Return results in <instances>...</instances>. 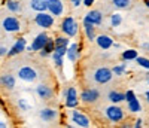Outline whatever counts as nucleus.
Returning a JSON list of instances; mask_svg holds the SVG:
<instances>
[{"instance_id": "obj_33", "label": "nucleus", "mask_w": 149, "mask_h": 128, "mask_svg": "<svg viewBox=\"0 0 149 128\" xmlns=\"http://www.w3.org/2000/svg\"><path fill=\"white\" fill-rule=\"evenodd\" d=\"M67 48H69V46H61V45H55V49H54V52H55V54H58V55H63V57H66V54H67Z\"/></svg>"}, {"instance_id": "obj_13", "label": "nucleus", "mask_w": 149, "mask_h": 128, "mask_svg": "<svg viewBox=\"0 0 149 128\" xmlns=\"http://www.w3.org/2000/svg\"><path fill=\"white\" fill-rule=\"evenodd\" d=\"M48 12L51 15H54L55 18L61 17L64 14V3H63V0H48Z\"/></svg>"}, {"instance_id": "obj_15", "label": "nucleus", "mask_w": 149, "mask_h": 128, "mask_svg": "<svg viewBox=\"0 0 149 128\" xmlns=\"http://www.w3.org/2000/svg\"><path fill=\"white\" fill-rule=\"evenodd\" d=\"M39 118L43 122H54L58 118V110L57 109H52V107H43L39 112Z\"/></svg>"}, {"instance_id": "obj_24", "label": "nucleus", "mask_w": 149, "mask_h": 128, "mask_svg": "<svg viewBox=\"0 0 149 128\" xmlns=\"http://www.w3.org/2000/svg\"><path fill=\"white\" fill-rule=\"evenodd\" d=\"M127 109H128L130 113H139V112H142V103H140V100L137 97L128 100L127 101Z\"/></svg>"}, {"instance_id": "obj_34", "label": "nucleus", "mask_w": 149, "mask_h": 128, "mask_svg": "<svg viewBox=\"0 0 149 128\" xmlns=\"http://www.w3.org/2000/svg\"><path fill=\"white\" fill-rule=\"evenodd\" d=\"M134 97H136V94H134L133 89H127V91H125V101H128V100H131Z\"/></svg>"}, {"instance_id": "obj_21", "label": "nucleus", "mask_w": 149, "mask_h": 128, "mask_svg": "<svg viewBox=\"0 0 149 128\" xmlns=\"http://www.w3.org/2000/svg\"><path fill=\"white\" fill-rule=\"evenodd\" d=\"M107 100L110 101V103L119 104V103H122V101H125V93H119V91L112 89V91L107 93Z\"/></svg>"}, {"instance_id": "obj_35", "label": "nucleus", "mask_w": 149, "mask_h": 128, "mask_svg": "<svg viewBox=\"0 0 149 128\" xmlns=\"http://www.w3.org/2000/svg\"><path fill=\"white\" fill-rule=\"evenodd\" d=\"M8 52H9V48L0 46V57H8Z\"/></svg>"}, {"instance_id": "obj_14", "label": "nucleus", "mask_w": 149, "mask_h": 128, "mask_svg": "<svg viewBox=\"0 0 149 128\" xmlns=\"http://www.w3.org/2000/svg\"><path fill=\"white\" fill-rule=\"evenodd\" d=\"M17 86V78L12 73H3L0 74V88L6 89V91H10Z\"/></svg>"}, {"instance_id": "obj_25", "label": "nucleus", "mask_w": 149, "mask_h": 128, "mask_svg": "<svg viewBox=\"0 0 149 128\" xmlns=\"http://www.w3.org/2000/svg\"><path fill=\"white\" fill-rule=\"evenodd\" d=\"M121 57H122L124 61H134L136 58L139 57V54H137V51H136V49L130 48V49H125V51H124Z\"/></svg>"}, {"instance_id": "obj_16", "label": "nucleus", "mask_w": 149, "mask_h": 128, "mask_svg": "<svg viewBox=\"0 0 149 128\" xmlns=\"http://www.w3.org/2000/svg\"><path fill=\"white\" fill-rule=\"evenodd\" d=\"M84 21H88V22L94 24L95 27H98V25L103 24V14L97 9H91L88 14L84 17Z\"/></svg>"}, {"instance_id": "obj_36", "label": "nucleus", "mask_w": 149, "mask_h": 128, "mask_svg": "<svg viewBox=\"0 0 149 128\" xmlns=\"http://www.w3.org/2000/svg\"><path fill=\"white\" fill-rule=\"evenodd\" d=\"M82 2H84V0H70V3H72L73 8H79L82 5Z\"/></svg>"}, {"instance_id": "obj_27", "label": "nucleus", "mask_w": 149, "mask_h": 128, "mask_svg": "<svg viewBox=\"0 0 149 128\" xmlns=\"http://www.w3.org/2000/svg\"><path fill=\"white\" fill-rule=\"evenodd\" d=\"M116 9H128L131 6V0H110Z\"/></svg>"}, {"instance_id": "obj_32", "label": "nucleus", "mask_w": 149, "mask_h": 128, "mask_svg": "<svg viewBox=\"0 0 149 128\" xmlns=\"http://www.w3.org/2000/svg\"><path fill=\"white\" fill-rule=\"evenodd\" d=\"M134 61H137V64H139L140 67L149 70V58H146V57H137Z\"/></svg>"}, {"instance_id": "obj_42", "label": "nucleus", "mask_w": 149, "mask_h": 128, "mask_svg": "<svg viewBox=\"0 0 149 128\" xmlns=\"http://www.w3.org/2000/svg\"><path fill=\"white\" fill-rule=\"evenodd\" d=\"M145 98H146V101L149 103V91H146V93H145Z\"/></svg>"}, {"instance_id": "obj_40", "label": "nucleus", "mask_w": 149, "mask_h": 128, "mask_svg": "<svg viewBox=\"0 0 149 128\" xmlns=\"http://www.w3.org/2000/svg\"><path fill=\"white\" fill-rule=\"evenodd\" d=\"M8 127V124L5 122V121H2V119H0V128H6Z\"/></svg>"}, {"instance_id": "obj_20", "label": "nucleus", "mask_w": 149, "mask_h": 128, "mask_svg": "<svg viewBox=\"0 0 149 128\" xmlns=\"http://www.w3.org/2000/svg\"><path fill=\"white\" fill-rule=\"evenodd\" d=\"M54 49H55V42H54V37H51L49 36V39H48V42L45 43V46L39 51V55L42 57V58H46V57H49L52 52H54Z\"/></svg>"}, {"instance_id": "obj_23", "label": "nucleus", "mask_w": 149, "mask_h": 128, "mask_svg": "<svg viewBox=\"0 0 149 128\" xmlns=\"http://www.w3.org/2000/svg\"><path fill=\"white\" fill-rule=\"evenodd\" d=\"M84 30H85V36H86V39H88L90 42L95 40V25L88 22V21H84Z\"/></svg>"}, {"instance_id": "obj_39", "label": "nucleus", "mask_w": 149, "mask_h": 128, "mask_svg": "<svg viewBox=\"0 0 149 128\" xmlns=\"http://www.w3.org/2000/svg\"><path fill=\"white\" fill-rule=\"evenodd\" d=\"M142 124H143V122H142V119H137V121L134 122V125H133V127H136V128H137V127H142Z\"/></svg>"}, {"instance_id": "obj_43", "label": "nucleus", "mask_w": 149, "mask_h": 128, "mask_svg": "<svg viewBox=\"0 0 149 128\" xmlns=\"http://www.w3.org/2000/svg\"><path fill=\"white\" fill-rule=\"evenodd\" d=\"M143 3H145L146 8H149V0H143Z\"/></svg>"}, {"instance_id": "obj_12", "label": "nucleus", "mask_w": 149, "mask_h": 128, "mask_svg": "<svg viewBox=\"0 0 149 128\" xmlns=\"http://www.w3.org/2000/svg\"><path fill=\"white\" fill-rule=\"evenodd\" d=\"M100 98V91L95 88H90V89H85V91H82L79 94V100L84 101V103L86 104H93L95 103V101Z\"/></svg>"}, {"instance_id": "obj_10", "label": "nucleus", "mask_w": 149, "mask_h": 128, "mask_svg": "<svg viewBox=\"0 0 149 128\" xmlns=\"http://www.w3.org/2000/svg\"><path fill=\"white\" fill-rule=\"evenodd\" d=\"M24 51H27V40H26V37H18V39L14 42V45H12L9 48V52H8V57L12 58V57H17L19 54H22Z\"/></svg>"}, {"instance_id": "obj_6", "label": "nucleus", "mask_w": 149, "mask_h": 128, "mask_svg": "<svg viewBox=\"0 0 149 128\" xmlns=\"http://www.w3.org/2000/svg\"><path fill=\"white\" fill-rule=\"evenodd\" d=\"M17 76L22 82H34L37 79V76H39V73H37V70L31 66H22V67L18 69Z\"/></svg>"}, {"instance_id": "obj_22", "label": "nucleus", "mask_w": 149, "mask_h": 128, "mask_svg": "<svg viewBox=\"0 0 149 128\" xmlns=\"http://www.w3.org/2000/svg\"><path fill=\"white\" fill-rule=\"evenodd\" d=\"M30 9L34 12H46L48 10V0H30Z\"/></svg>"}, {"instance_id": "obj_19", "label": "nucleus", "mask_w": 149, "mask_h": 128, "mask_svg": "<svg viewBox=\"0 0 149 128\" xmlns=\"http://www.w3.org/2000/svg\"><path fill=\"white\" fill-rule=\"evenodd\" d=\"M5 6L10 14H14V15H19L22 12V5H21L19 0H6Z\"/></svg>"}, {"instance_id": "obj_2", "label": "nucleus", "mask_w": 149, "mask_h": 128, "mask_svg": "<svg viewBox=\"0 0 149 128\" xmlns=\"http://www.w3.org/2000/svg\"><path fill=\"white\" fill-rule=\"evenodd\" d=\"M60 30L63 34L69 37H76L79 33V24L73 17H66L60 24Z\"/></svg>"}, {"instance_id": "obj_28", "label": "nucleus", "mask_w": 149, "mask_h": 128, "mask_svg": "<svg viewBox=\"0 0 149 128\" xmlns=\"http://www.w3.org/2000/svg\"><path fill=\"white\" fill-rule=\"evenodd\" d=\"M122 15L121 14H112L110 15V27H119L122 24Z\"/></svg>"}, {"instance_id": "obj_4", "label": "nucleus", "mask_w": 149, "mask_h": 128, "mask_svg": "<svg viewBox=\"0 0 149 128\" xmlns=\"http://www.w3.org/2000/svg\"><path fill=\"white\" fill-rule=\"evenodd\" d=\"M2 29L6 33H19L22 30V22L18 17L9 15V17H5L2 19Z\"/></svg>"}, {"instance_id": "obj_11", "label": "nucleus", "mask_w": 149, "mask_h": 128, "mask_svg": "<svg viewBox=\"0 0 149 128\" xmlns=\"http://www.w3.org/2000/svg\"><path fill=\"white\" fill-rule=\"evenodd\" d=\"M70 118H72V122L76 125V127H82V128H86V127H90L91 125V119L86 116L85 113L79 112V110H72L70 113Z\"/></svg>"}, {"instance_id": "obj_3", "label": "nucleus", "mask_w": 149, "mask_h": 128, "mask_svg": "<svg viewBox=\"0 0 149 128\" xmlns=\"http://www.w3.org/2000/svg\"><path fill=\"white\" fill-rule=\"evenodd\" d=\"M112 79H113V72L112 69L103 66V67H98L94 70L93 73V81L97 83V85H106L109 83Z\"/></svg>"}, {"instance_id": "obj_30", "label": "nucleus", "mask_w": 149, "mask_h": 128, "mask_svg": "<svg viewBox=\"0 0 149 128\" xmlns=\"http://www.w3.org/2000/svg\"><path fill=\"white\" fill-rule=\"evenodd\" d=\"M70 37L69 36H57V37H54V42H55V45H61V46H69L70 45Z\"/></svg>"}, {"instance_id": "obj_8", "label": "nucleus", "mask_w": 149, "mask_h": 128, "mask_svg": "<svg viewBox=\"0 0 149 128\" xmlns=\"http://www.w3.org/2000/svg\"><path fill=\"white\" fill-rule=\"evenodd\" d=\"M34 93L42 101H48L54 97V88L51 85L42 82V83H37V86L34 88Z\"/></svg>"}, {"instance_id": "obj_5", "label": "nucleus", "mask_w": 149, "mask_h": 128, "mask_svg": "<svg viewBox=\"0 0 149 128\" xmlns=\"http://www.w3.org/2000/svg\"><path fill=\"white\" fill-rule=\"evenodd\" d=\"M54 21H55V17L51 15L48 10L46 12H36V15H34V24L43 30L51 29L54 25Z\"/></svg>"}, {"instance_id": "obj_7", "label": "nucleus", "mask_w": 149, "mask_h": 128, "mask_svg": "<svg viewBox=\"0 0 149 128\" xmlns=\"http://www.w3.org/2000/svg\"><path fill=\"white\" fill-rule=\"evenodd\" d=\"M48 39H49V34L46 31L37 33L34 36L33 42L30 43V46H27V51H30V52H39V51L45 46V43L48 42Z\"/></svg>"}, {"instance_id": "obj_9", "label": "nucleus", "mask_w": 149, "mask_h": 128, "mask_svg": "<svg viewBox=\"0 0 149 128\" xmlns=\"http://www.w3.org/2000/svg\"><path fill=\"white\" fill-rule=\"evenodd\" d=\"M64 100H66V107L74 109L79 104V95H78V89L74 86H69L64 91Z\"/></svg>"}, {"instance_id": "obj_38", "label": "nucleus", "mask_w": 149, "mask_h": 128, "mask_svg": "<svg viewBox=\"0 0 149 128\" xmlns=\"http://www.w3.org/2000/svg\"><path fill=\"white\" fill-rule=\"evenodd\" d=\"M142 48H143L145 51H148V52H149V42H143V43H142Z\"/></svg>"}, {"instance_id": "obj_26", "label": "nucleus", "mask_w": 149, "mask_h": 128, "mask_svg": "<svg viewBox=\"0 0 149 128\" xmlns=\"http://www.w3.org/2000/svg\"><path fill=\"white\" fill-rule=\"evenodd\" d=\"M17 106H18V109L22 110V112H29V110L33 109V104L30 103L29 100H26V98H19L18 103H17Z\"/></svg>"}, {"instance_id": "obj_1", "label": "nucleus", "mask_w": 149, "mask_h": 128, "mask_svg": "<svg viewBox=\"0 0 149 128\" xmlns=\"http://www.w3.org/2000/svg\"><path fill=\"white\" fill-rule=\"evenodd\" d=\"M104 116L109 122L112 124H119L124 121V118H125V112H124V109L115 103H112L109 106H106L104 109Z\"/></svg>"}, {"instance_id": "obj_37", "label": "nucleus", "mask_w": 149, "mask_h": 128, "mask_svg": "<svg viewBox=\"0 0 149 128\" xmlns=\"http://www.w3.org/2000/svg\"><path fill=\"white\" fill-rule=\"evenodd\" d=\"M94 2H95V0H84L82 5H85L86 8H90V6H93V5H94Z\"/></svg>"}, {"instance_id": "obj_31", "label": "nucleus", "mask_w": 149, "mask_h": 128, "mask_svg": "<svg viewBox=\"0 0 149 128\" xmlns=\"http://www.w3.org/2000/svg\"><path fill=\"white\" fill-rule=\"evenodd\" d=\"M125 70H127V64L125 63L119 64V66H113V69H112V72H113L115 76H122L124 73H125Z\"/></svg>"}, {"instance_id": "obj_18", "label": "nucleus", "mask_w": 149, "mask_h": 128, "mask_svg": "<svg viewBox=\"0 0 149 128\" xmlns=\"http://www.w3.org/2000/svg\"><path fill=\"white\" fill-rule=\"evenodd\" d=\"M66 57L70 63H76L81 58V46H79V43H70L69 48H67Z\"/></svg>"}, {"instance_id": "obj_17", "label": "nucleus", "mask_w": 149, "mask_h": 128, "mask_svg": "<svg viewBox=\"0 0 149 128\" xmlns=\"http://www.w3.org/2000/svg\"><path fill=\"white\" fill-rule=\"evenodd\" d=\"M95 43L100 49L107 51L113 46V39L109 34H98V36H95Z\"/></svg>"}, {"instance_id": "obj_41", "label": "nucleus", "mask_w": 149, "mask_h": 128, "mask_svg": "<svg viewBox=\"0 0 149 128\" xmlns=\"http://www.w3.org/2000/svg\"><path fill=\"white\" fill-rule=\"evenodd\" d=\"M145 81H146V83H149V70L145 73Z\"/></svg>"}, {"instance_id": "obj_29", "label": "nucleus", "mask_w": 149, "mask_h": 128, "mask_svg": "<svg viewBox=\"0 0 149 128\" xmlns=\"http://www.w3.org/2000/svg\"><path fill=\"white\" fill-rule=\"evenodd\" d=\"M51 58H52V63H54L55 67H58V69L63 67V64H64V57L63 55H58V54L52 52L51 54Z\"/></svg>"}]
</instances>
